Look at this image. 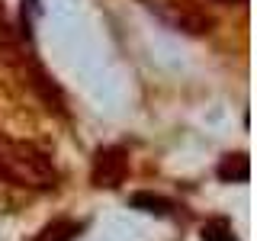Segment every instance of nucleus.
<instances>
[{
    "label": "nucleus",
    "mask_w": 257,
    "mask_h": 241,
    "mask_svg": "<svg viewBox=\"0 0 257 241\" xmlns=\"http://www.w3.org/2000/svg\"><path fill=\"white\" fill-rule=\"evenodd\" d=\"M199 238L203 241H238L235 238V228H231L228 219H212L203 225V231H199Z\"/></svg>",
    "instance_id": "obj_5"
},
{
    "label": "nucleus",
    "mask_w": 257,
    "mask_h": 241,
    "mask_svg": "<svg viewBox=\"0 0 257 241\" xmlns=\"http://www.w3.org/2000/svg\"><path fill=\"white\" fill-rule=\"evenodd\" d=\"M26 7L29 10H39V0H23V10H26Z\"/></svg>",
    "instance_id": "obj_6"
},
{
    "label": "nucleus",
    "mask_w": 257,
    "mask_h": 241,
    "mask_svg": "<svg viewBox=\"0 0 257 241\" xmlns=\"http://www.w3.org/2000/svg\"><path fill=\"white\" fill-rule=\"evenodd\" d=\"M128 206L132 209H142V212H151V215H171L174 212V203L167 196H158V193H148V190H142V193H132L128 196Z\"/></svg>",
    "instance_id": "obj_4"
},
{
    "label": "nucleus",
    "mask_w": 257,
    "mask_h": 241,
    "mask_svg": "<svg viewBox=\"0 0 257 241\" xmlns=\"http://www.w3.org/2000/svg\"><path fill=\"white\" fill-rule=\"evenodd\" d=\"M215 174H219V180H225V183H247V177H251V161H247V155H225L219 161V167H215Z\"/></svg>",
    "instance_id": "obj_2"
},
{
    "label": "nucleus",
    "mask_w": 257,
    "mask_h": 241,
    "mask_svg": "<svg viewBox=\"0 0 257 241\" xmlns=\"http://www.w3.org/2000/svg\"><path fill=\"white\" fill-rule=\"evenodd\" d=\"M87 228V222H74V219H55L52 225H45L36 235V241H74L80 231Z\"/></svg>",
    "instance_id": "obj_3"
},
{
    "label": "nucleus",
    "mask_w": 257,
    "mask_h": 241,
    "mask_svg": "<svg viewBox=\"0 0 257 241\" xmlns=\"http://www.w3.org/2000/svg\"><path fill=\"white\" fill-rule=\"evenodd\" d=\"M125 171H128V158L119 145L96 151V158H93V183L96 187H119Z\"/></svg>",
    "instance_id": "obj_1"
}]
</instances>
